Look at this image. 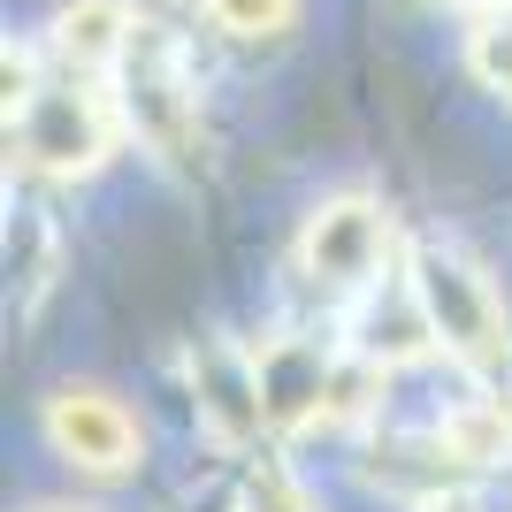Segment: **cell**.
I'll return each mask as SVG.
<instances>
[{
  "mask_svg": "<svg viewBox=\"0 0 512 512\" xmlns=\"http://www.w3.org/2000/svg\"><path fill=\"white\" fill-rule=\"evenodd\" d=\"M421 306H428V329L459 352V360L474 367V375H497V367L512 360V337H505V306L490 299V283L474 276L459 253H444V245H428L421 253Z\"/></svg>",
  "mask_w": 512,
  "mask_h": 512,
  "instance_id": "obj_1",
  "label": "cell"
},
{
  "mask_svg": "<svg viewBox=\"0 0 512 512\" xmlns=\"http://www.w3.org/2000/svg\"><path fill=\"white\" fill-rule=\"evenodd\" d=\"M123 107H130V123H138V138H146L153 153L192 161V146H199V100H192V85H184L176 46L153 39L146 23H138L130 46H123Z\"/></svg>",
  "mask_w": 512,
  "mask_h": 512,
  "instance_id": "obj_2",
  "label": "cell"
},
{
  "mask_svg": "<svg viewBox=\"0 0 512 512\" xmlns=\"http://www.w3.org/2000/svg\"><path fill=\"white\" fill-rule=\"evenodd\" d=\"M46 436H54V451L69 467H85V474H130L138 467V421L92 383H69L46 398Z\"/></svg>",
  "mask_w": 512,
  "mask_h": 512,
  "instance_id": "obj_3",
  "label": "cell"
},
{
  "mask_svg": "<svg viewBox=\"0 0 512 512\" xmlns=\"http://www.w3.org/2000/svg\"><path fill=\"white\" fill-rule=\"evenodd\" d=\"M23 153H31L39 169H92L107 153L100 92H85V85L31 92V100H23Z\"/></svg>",
  "mask_w": 512,
  "mask_h": 512,
  "instance_id": "obj_4",
  "label": "cell"
},
{
  "mask_svg": "<svg viewBox=\"0 0 512 512\" xmlns=\"http://www.w3.org/2000/svg\"><path fill=\"white\" fill-rule=\"evenodd\" d=\"M383 245H390V230L367 199H329V207L306 222V268H314L321 283H367L375 260H383Z\"/></svg>",
  "mask_w": 512,
  "mask_h": 512,
  "instance_id": "obj_5",
  "label": "cell"
},
{
  "mask_svg": "<svg viewBox=\"0 0 512 512\" xmlns=\"http://www.w3.org/2000/svg\"><path fill=\"white\" fill-rule=\"evenodd\" d=\"M130 8L123 0H77V8H62L54 16V54L77 69H107V62H123V46H130Z\"/></svg>",
  "mask_w": 512,
  "mask_h": 512,
  "instance_id": "obj_6",
  "label": "cell"
},
{
  "mask_svg": "<svg viewBox=\"0 0 512 512\" xmlns=\"http://www.w3.org/2000/svg\"><path fill=\"white\" fill-rule=\"evenodd\" d=\"M207 16L230 39H283L291 16H299V0H207Z\"/></svg>",
  "mask_w": 512,
  "mask_h": 512,
  "instance_id": "obj_7",
  "label": "cell"
},
{
  "mask_svg": "<svg viewBox=\"0 0 512 512\" xmlns=\"http://www.w3.org/2000/svg\"><path fill=\"white\" fill-rule=\"evenodd\" d=\"M467 62H474V77H482L490 92L512 100V23H482L474 46H467Z\"/></svg>",
  "mask_w": 512,
  "mask_h": 512,
  "instance_id": "obj_8",
  "label": "cell"
},
{
  "mask_svg": "<svg viewBox=\"0 0 512 512\" xmlns=\"http://www.w3.org/2000/svg\"><path fill=\"white\" fill-rule=\"evenodd\" d=\"M245 512H314V497L291 482V474H253V490H245Z\"/></svg>",
  "mask_w": 512,
  "mask_h": 512,
  "instance_id": "obj_9",
  "label": "cell"
},
{
  "mask_svg": "<svg viewBox=\"0 0 512 512\" xmlns=\"http://www.w3.org/2000/svg\"><path fill=\"white\" fill-rule=\"evenodd\" d=\"M421 512H482V505H474V497H428Z\"/></svg>",
  "mask_w": 512,
  "mask_h": 512,
  "instance_id": "obj_10",
  "label": "cell"
},
{
  "mask_svg": "<svg viewBox=\"0 0 512 512\" xmlns=\"http://www.w3.org/2000/svg\"><path fill=\"white\" fill-rule=\"evenodd\" d=\"M436 8H497V0H436Z\"/></svg>",
  "mask_w": 512,
  "mask_h": 512,
  "instance_id": "obj_11",
  "label": "cell"
},
{
  "mask_svg": "<svg viewBox=\"0 0 512 512\" xmlns=\"http://www.w3.org/2000/svg\"><path fill=\"white\" fill-rule=\"evenodd\" d=\"M46 512H62V505H46Z\"/></svg>",
  "mask_w": 512,
  "mask_h": 512,
  "instance_id": "obj_12",
  "label": "cell"
}]
</instances>
